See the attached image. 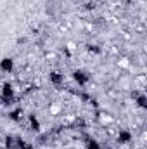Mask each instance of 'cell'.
<instances>
[{
  "mask_svg": "<svg viewBox=\"0 0 147 149\" xmlns=\"http://www.w3.org/2000/svg\"><path fill=\"white\" fill-rule=\"evenodd\" d=\"M26 120H28V127H30L31 132H35V134H40L42 132V123H40V120H38V116L35 113H30L26 116Z\"/></svg>",
  "mask_w": 147,
  "mask_h": 149,
  "instance_id": "obj_6",
  "label": "cell"
},
{
  "mask_svg": "<svg viewBox=\"0 0 147 149\" xmlns=\"http://www.w3.org/2000/svg\"><path fill=\"white\" fill-rule=\"evenodd\" d=\"M87 50H88L90 54H102V49H101L97 43H88V45H87Z\"/></svg>",
  "mask_w": 147,
  "mask_h": 149,
  "instance_id": "obj_12",
  "label": "cell"
},
{
  "mask_svg": "<svg viewBox=\"0 0 147 149\" xmlns=\"http://www.w3.org/2000/svg\"><path fill=\"white\" fill-rule=\"evenodd\" d=\"M16 149H35L33 148V144L31 142H28V141H24L23 137H19L17 135V148Z\"/></svg>",
  "mask_w": 147,
  "mask_h": 149,
  "instance_id": "obj_11",
  "label": "cell"
},
{
  "mask_svg": "<svg viewBox=\"0 0 147 149\" xmlns=\"http://www.w3.org/2000/svg\"><path fill=\"white\" fill-rule=\"evenodd\" d=\"M14 68H16V61H14L12 57L5 56V57H2V59H0V73L10 74L12 71H14Z\"/></svg>",
  "mask_w": 147,
  "mask_h": 149,
  "instance_id": "obj_3",
  "label": "cell"
},
{
  "mask_svg": "<svg viewBox=\"0 0 147 149\" xmlns=\"http://www.w3.org/2000/svg\"><path fill=\"white\" fill-rule=\"evenodd\" d=\"M97 7V2L95 0H88V2H85V9L87 10H94Z\"/></svg>",
  "mask_w": 147,
  "mask_h": 149,
  "instance_id": "obj_13",
  "label": "cell"
},
{
  "mask_svg": "<svg viewBox=\"0 0 147 149\" xmlns=\"http://www.w3.org/2000/svg\"><path fill=\"white\" fill-rule=\"evenodd\" d=\"M17 148V135L7 134L3 137V149H16Z\"/></svg>",
  "mask_w": 147,
  "mask_h": 149,
  "instance_id": "obj_8",
  "label": "cell"
},
{
  "mask_svg": "<svg viewBox=\"0 0 147 149\" xmlns=\"http://www.w3.org/2000/svg\"><path fill=\"white\" fill-rule=\"evenodd\" d=\"M132 141H133V134H132L130 130H126V128L119 130L118 135H116V142H118L119 146H126V144H130Z\"/></svg>",
  "mask_w": 147,
  "mask_h": 149,
  "instance_id": "obj_4",
  "label": "cell"
},
{
  "mask_svg": "<svg viewBox=\"0 0 147 149\" xmlns=\"http://www.w3.org/2000/svg\"><path fill=\"white\" fill-rule=\"evenodd\" d=\"M7 116H9V120H10V121H16V123H17V121L23 118V109H21V108H14V109H10V111H9Z\"/></svg>",
  "mask_w": 147,
  "mask_h": 149,
  "instance_id": "obj_10",
  "label": "cell"
},
{
  "mask_svg": "<svg viewBox=\"0 0 147 149\" xmlns=\"http://www.w3.org/2000/svg\"><path fill=\"white\" fill-rule=\"evenodd\" d=\"M49 81H50V85H54V87L64 85V73H61V71H57V70L50 71V73H49Z\"/></svg>",
  "mask_w": 147,
  "mask_h": 149,
  "instance_id": "obj_7",
  "label": "cell"
},
{
  "mask_svg": "<svg viewBox=\"0 0 147 149\" xmlns=\"http://www.w3.org/2000/svg\"><path fill=\"white\" fill-rule=\"evenodd\" d=\"M102 149H104V148H102Z\"/></svg>",
  "mask_w": 147,
  "mask_h": 149,
  "instance_id": "obj_14",
  "label": "cell"
},
{
  "mask_svg": "<svg viewBox=\"0 0 147 149\" xmlns=\"http://www.w3.org/2000/svg\"><path fill=\"white\" fill-rule=\"evenodd\" d=\"M132 99H133V102H135L137 108H140V109H147V95L144 94V92H139V90L132 92Z\"/></svg>",
  "mask_w": 147,
  "mask_h": 149,
  "instance_id": "obj_5",
  "label": "cell"
},
{
  "mask_svg": "<svg viewBox=\"0 0 147 149\" xmlns=\"http://www.w3.org/2000/svg\"><path fill=\"white\" fill-rule=\"evenodd\" d=\"M85 149H102L101 142L94 137H85Z\"/></svg>",
  "mask_w": 147,
  "mask_h": 149,
  "instance_id": "obj_9",
  "label": "cell"
},
{
  "mask_svg": "<svg viewBox=\"0 0 147 149\" xmlns=\"http://www.w3.org/2000/svg\"><path fill=\"white\" fill-rule=\"evenodd\" d=\"M71 78H73V81L78 85V87H87L88 83H90V73L87 71V70H83V68H78V70H74L73 73H71Z\"/></svg>",
  "mask_w": 147,
  "mask_h": 149,
  "instance_id": "obj_2",
  "label": "cell"
},
{
  "mask_svg": "<svg viewBox=\"0 0 147 149\" xmlns=\"http://www.w3.org/2000/svg\"><path fill=\"white\" fill-rule=\"evenodd\" d=\"M0 101L5 106L14 104V101H16V87L10 81H3L2 83V87H0Z\"/></svg>",
  "mask_w": 147,
  "mask_h": 149,
  "instance_id": "obj_1",
  "label": "cell"
}]
</instances>
